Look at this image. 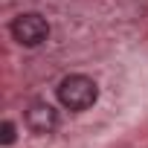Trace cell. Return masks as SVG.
<instances>
[{"label": "cell", "mask_w": 148, "mask_h": 148, "mask_svg": "<svg viewBox=\"0 0 148 148\" xmlns=\"http://www.w3.org/2000/svg\"><path fill=\"white\" fill-rule=\"evenodd\" d=\"M12 142H15V125L6 119L3 122V145H12Z\"/></svg>", "instance_id": "277c9868"}, {"label": "cell", "mask_w": 148, "mask_h": 148, "mask_svg": "<svg viewBox=\"0 0 148 148\" xmlns=\"http://www.w3.org/2000/svg\"><path fill=\"white\" fill-rule=\"evenodd\" d=\"M26 125L29 131L35 134H49L55 125H58V110L49 105V102H32L26 108Z\"/></svg>", "instance_id": "3957f363"}, {"label": "cell", "mask_w": 148, "mask_h": 148, "mask_svg": "<svg viewBox=\"0 0 148 148\" xmlns=\"http://www.w3.org/2000/svg\"><path fill=\"white\" fill-rule=\"evenodd\" d=\"M99 99V87L90 76H82V73H76V76H67L61 79L58 84V102L67 108V110H87L93 108Z\"/></svg>", "instance_id": "6da1fadb"}, {"label": "cell", "mask_w": 148, "mask_h": 148, "mask_svg": "<svg viewBox=\"0 0 148 148\" xmlns=\"http://www.w3.org/2000/svg\"><path fill=\"white\" fill-rule=\"evenodd\" d=\"M12 38L21 47H41L49 38V23L38 12H23L12 21Z\"/></svg>", "instance_id": "7a4b0ae2"}]
</instances>
